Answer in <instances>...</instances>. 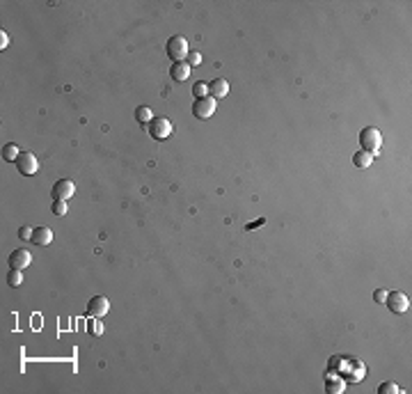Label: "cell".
<instances>
[{"label":"cell","instance_id":"obj_1","mask_svg":"<svg viewBox=\"0 0 412 394\" xmlns=\"http://www.w3.org/2000/svg\"><path fill=\"white\" fill-rule=\"evenodd\" d=\"M359 144L362 149L369 151V154H378L380 151V144H382V133L378 131L376 126H364L359 131Z\"/></svg>","mask_w":412,"mask_h":394},{"label":"cell","instance_id":"obj_2","mask_svg":"<svg viewBox=\"0 0 412 394\" xmlns=\"http://www.w3.org/2000/svg\"><path fill=\"white\" fill-rule=\"evenodd\" d=\"M188 53H190V48H188V39H185V37H181V35L170 37V42H168V55L172 58L174 62H185Z\"/></svg>","mask_w":412,"mask_h":394},{"label":"cell","instance_id":"obj_3","mask_svg":"<svg viewBox=\"0 0 412 394\" xmlns=\"http://www.w3.org/2000/svg\"><path fill=\"white\" fill-rule=\"evenodd\" d=\"M147 131L151 133L154 140H165V137L172 135L174 124L168 120V117H154V120L149 122V126H147Z\"/></svg>","mask_w":412,"mask_h":394},{"label":"cell","instance_id":"obj_4","mask_svg":"<svg viewBox=\"0 0 412 394\" xmlns=\"http://www.w3.org/2000/svg\"><path fill=\"white\" fill-rule=\"evenodd\" d=\"M385 305H387L389 312H394V314H406V312L410 310V298H408V293H403V291H387Z\"/></svg>","mask_w":412,"mask_h":394},{"label":"cell","instance_id":"obj_5","mask_svg":"<svg viewBox=\"0 0 412 394\" xmlns=\"http://www.w3.org/2000/svg\"><path fill=\"white\" fill-rule=\"evenodd\" d=\"M215 108H218V101H215L213 96L195 99V103H192V115H195L197 120H209V117H213Z\"/></svg>","mask_w":412,"mask_h":394},{"label":"cell","instance_id":"obj_6","mask_svg":"<svg viewBox=\"0 0 412 394\" xmlns=\"http://www.w3.org/2000/svg\"><path fill=\"white\" fill-rule=\"evenodd\" d=\"M16 167L21 174L30 177V174H35L39 170V161H37V156L32 151H21V156L16 158Z\"/></svg>","mask_w":412,"mask_h":394},{"label":"cell","instance_id":"obj_7","mask_svg":"<svg viewBox=\"0 0 412 394\" xmlns=\"http://www.w3.org/2000/svg\"><path fill=\"white\" fill-rule=\"evenodd\" d=\"M110 312V300L106 296H94V298L87 303V317L90 319H101Z\"/></svg>","mask_w":412,"mask_h":394},{"label":"cell","instance_id":"obj_8","mask_svg":"<svg viewBox=\"0 0 412 394\" xmlns=\"http://www.w3.org/2000/svg\"><path fill=\"white\" fill-rule=\"evenodd\" d=\"M73 193H76V184H73L71 179H60L55 181L53 186V199H69V197H73Z\"/></svg>","mask_w":412,"mask_h":394},{"label":"cell","instance_id":"obj_9","mask_svg":"<svg viewBox=\"0 0 412 394\" xmlns=\"http://www.w3.org/2000/svg\"><path fill=\"white\" fill-rule=\"evenodd\" d=\"M32 263V255L25 248H21V250H14L12 255H9V266H12L14 270H25L28 266Z\"/></svg>","mask_w":412,"mask_h":394},{"label":"cell","instance_id":"obj_10","mask_svg":"<svg viewBox=\"0 0 412 394\" xmlns=\"http://www.w3.org/2000/svg\"><path fill=\"white\" fill-rule=\"evenodd\" d=\"M190 71H192V66L188 65V62H172V66H170V76H172V80H177V83L188 80Z\"/></svg>","mask_w":412,"mask_h":394},{"label":"cell","instance_id":"obj_11","mask_svg":"<svg viewBox=\"0 0 412 394\" xmlns=\"http://www.w3.org/2000/svg\"><path fill=\"white\" fill-rule=\"evenodd\" d=\"M227 92H229V83L225 80V78H215V80L209 83V94L213 96L215 101H218V99H225Z\"/></svg>","mask_w":412,"mask_h":394},{"label":"cell","instance_id":"obj_12","mask_svg":"<svg viewBox=\"0 0 412 394\" xmlns=\"http://www.w3.org/2000/svg\"><path fill=\"white\" fill-rule=\"evenodd\" d=\"M51 241H53V229L51 227H37L35 234H32V243L35 245H51Z\"/></svg>","mask_w":412,"mask_h":394},{"label":"cell","instance_id":"obj_13","mask_svg":"<svg viewBox=\"0 0 412 394\" xmlns=\"http://www.w3.org/2000/svg\"><path fill=\"white\" fill-rule=\"evenodd\" d=\"M371 163H373V154H369V151L359 149L353 154V165L355 167H371Z\"/></svg>","mask_w":412,"mask_h":394},{"label":"cell","instance_id":"obj_14","mask_svg":"<svg viewBox=\"0 0 412 394\" xmlns=\"http://www.w3.org/2000/svg\"><path fill=\"white\" fill-rule=\"evenodd\" d=\"M18 156H21V151H18V147L14 142H7L5 147H2V158H5L7 163H16Z\"/></svg>","mask_w":412,"mask_h":394},{"label":"cell","instance_id":"obj_15","mask_svg":"<svg viewBox=\"0 0 412 394\" xmlns=\"http://www.w3.org/2000/svg\"><path fill=\"white\" fill-rule=\"evenodd\" d=\"M135 120L140 122V124H149V122L154 120V115H151V108L149 106H137Z\"/></svg>","mask_w":412,"mask_h":394},{"label":"cell","instance_id":"obj_16","mask_svg":"<svg viewBox=\"0 0 412 394\" xmlns=\"http://www.w3.org/2000/svg\"><path fill=\"white\" fill-rule=\"evenodd\" d=\"M192 94H195V99H206L209 94V83H204V80H197V83L192 85Z\"/></svg>","mask_w":412,"mask_h":394},{"label":"cell","instance_id":"obj_17","mask_svg":"<svg viewBox=\"0 0 412 394\" xmlns=\"http://www.w3.org/2000/svg\"><path fill=\"white\" fill-rule=\"evenodd\" d=\"M7 282H9V287H21L23 284V270H9L7 275Z\"/></svg>","mask_w":412,"mask_h":394},{"label":"cell","instance_id":"obj_18","mask_svg":"<svg viewBox=\"0 0 412 394\" xmlns=\"http://www.w3.org/2000/svg\"><path fill=\"white\" fill-rule=\"evenodd\" d=\"M51 211H53V215H66L69 213V206H66L64 199H53V206H51Z\"/></svg>","mask_w":412,"mask_h":394},{"label":"cell","instance_id":"obj_19","mask_svg":"<svg viewBox=\"0 0 412 394\" xmlns=\"http://www.w3.org/2000/svg\"><path fill=\"white\" fill-rule=\"evenodd\" d=\"M87 332H90L92 337H101L103 334V323L99 321V319H92V321L87 323Z\"/></svg>","mask_w":412,"mask_h":394},{"label":"cell","instance_id":"obj_20","mask_svg":"<svg viewBox=\"0 0 412 394\" xmlns=\"http://www.w3.org/2000/svg\"><path fill=\"white\" fill-rule=\"evenodd\" d=\"M378 392L380 394H399L401 388L396 385V383H382L380 388H378Z\"/></svg>","mask_w":412,"mask_h":394},{"label":"cell","instance_id":"obj_21","mask_svg":"<svg viewBox=\"0 0 412 394\" xmlns=\"http://www.w3.org/2000/svg\"><path fill=\"white\" fill-rule=\"evenodd\" d=\"M32 234H35V229L28 227V225H23V227L18 229V239L21 241H32Z\"/></svg>","mask_w":412,"mask_h":394},{"label":"cell","instance_id":"obj_22","mask_svg":"<svg viewBox=\"0 0 412 394\" xmlns=\"http://www.w3.org/2000/svg\"><path fill=\"white\" fill-rule=\"evenodd\" d=\"M344 390H346V385H344V383H332V381H328V392L330 394H339V392H344Z\"/></svg>","mask_w":412,"mask_h":394},{"label":"cell","instance_id":"obj_23","mask_svg":"<svg viewBox=\"0 0 412 394\" xmlns=\"http://www.w3.org/2000/svg\"><path fill=\"white\" fill-rule=\"evenodd\" d=\"M185 62H188L190 66H197L199 62H202V55H199L197 51H190V53H188V58H185Z\"/></svg>","mask_w":412,"mask_h":394},{"label":"cell","instance_id":"obj_24","mask_svg":"<svg viewBox=\"0 0 412 394\" xmlns=\"http://www.w3.org/2000/svg\"><path fill=\"white\" fill-rule=\"evenodd\" d=\"M387 291H389V289H378V291L373 293V300H376V303H380V305H385V298H387Z\"/></svg>","mask_w":412,"mask_h":394},{"label":"cell","instance_id":"obj_25","mask_svg":"<svg viewBox=\"0 0 412 394\" xmlns=\"http://www.w3.org/2000/svg\"><path fill=\"white\" fill-rule=\"evenodd\" d=\"M7 44H9V37H7L5 30H0V51H5Z\"/></svg>","mask_w":412,"mask_h":394}]
</instances>
